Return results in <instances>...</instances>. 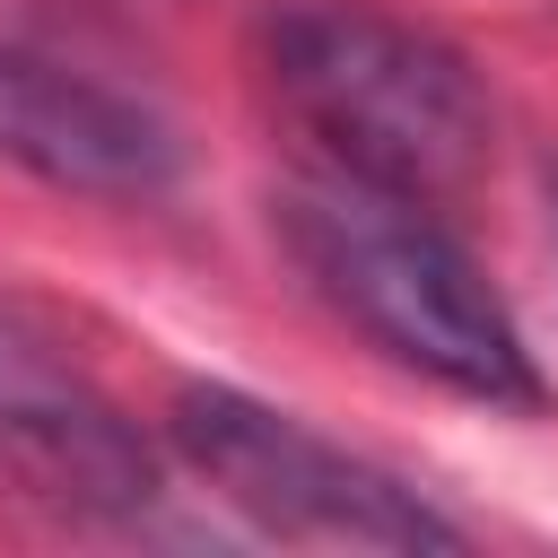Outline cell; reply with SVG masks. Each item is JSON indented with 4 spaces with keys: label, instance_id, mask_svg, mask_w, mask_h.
I'll return each mask as SVG.
<instances>
[{
    "label": "cell",
    "instance_id": "cell-1",
    "mask_svg": "<svg viewBox=\"0 0 558 558\" xmlns=\"http://www.w3.org/2000/svg\"><path fill=\"white\" fill-rule=\"evenodd\" d=\"M262 78L323 166L401 201H462L497 157V105L480 61L375 0H279L262 17Z\"/></svg>",
    "mask_w": 558,
    "mask_h": 558
},
{
    "label": "cell",
    "instance_id": "cell-2",
    "mask_svg": "<svg viewBox=\"0 0 558 558\" xmlns=\"http://www.w3.org/2000/svg\"><path fill=\"white\" fill-rule=\"evenodd\" d=\"M270 235L305 270V288L340 323H357L392 366H410L462 401H488V410L541 401V375H532V349H523L506 296L436 227L427 201L314 166L270 192Z\"/></svg>",
    "mask_w": 558,
    "mask_h": 558
},
{
    "label": "cell",
    "instance_id": "cell-3",
    "mask_svg": "<svg viewBox=\"0 0 558 558\" xmlns=\"http://www.w3.org/2000/svg\"><path fill=\"white\" fill-rule=\"evenodd\" d=\"M174 453L270 541L314 549H453L462 532L384 462L331 445L296 410H270L235 384H183L166 410Z\"/></svg>",
    "mask_w": 558,
    "mask_h": 558
},
{
    "label": "cell",
    "instance_id": "cell-4",
    "mask_svg": "<svg viewBox=\"0 0 558 558\" xmlns=\"http://www.w3.org/2000/svg\"><path fill=\"white\" fill-rule=\"evenodd\" d=\"M0 166L87 201H157L183 174V140L140 96L0 44Z\"/></svg>",
    "mask_w": 558,
    "mask_h": 558
},
{
    "label": "cell",
    "instance_id": "cell-5",
    "mask_svg": "<svg viewBox=\"0 0 558 558\" xmlns=\"http://www.w3.org/2000/svg\"><path fill=\"white\" fill-rule=\"evenodd\" d=\"M0 453L35 497H61V506H140L148 497L140 436L78 375H61L17 323H0Z\"/></svg>",
    "mask_w": 558,
    "mask_h": 558
},
{
    "label": "cell",
    "instance_id": "cell-6",
    "mask_svg": "<svg viewBox=\"0 0 558 558\" xmlns=\"http://www.w3.org/2000/svg\"><path fill=\"white\" fill-rule=\"evenodd\" d=\"M0 480H17V471H9V453H0Z\"/></svg>",
    "mask_w": 558,
    "mask_h": 558
}]
</instances>
